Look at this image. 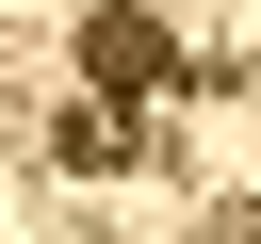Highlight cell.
I'll use <instances>...</instances> for the list:
<instances>
[{
  "label": "cell",
  "instance_id": "1",
  "mask_svg": "<svg viewBox=\"0 0 261 244\" xmlns=\"http://www.w3.org/2000/svg\"><path fill=\"white\" fill-rule=\"evenodd\" d=\"M163 65H179V49H163L147 0H98V16H82V81H98V98H147Z\"/></svg>",
  "mask_w": 261,
  "mask_h": 244
}]
</instances>
